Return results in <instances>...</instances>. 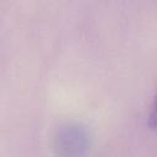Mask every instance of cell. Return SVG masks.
Instances as JSON below:
<instances>
[{"label": "cell", "instance_id": "obj_2", "mask_svg": "<svg viewBox=\"0 0 157 157\" xmlns=\"http://www.w3.org/2000/svg\"><path fill=\"white\" fill-rule=\"evenodd\" d=\"M148 126L151 129H157V92L153 97L152 104H151V109H150V114H148Z\"/></svg>", "mask_w": 157, "mask_h": 157}, {"label": "cell", "instance_id": "obj_1", "mask_svg": "<svg viewBox=\"0 0 157 157\" xmlns=\"http://www.w3.org/2000/svg\"><path fill=\"white\" fill-rule=\"evenodd\" d=\"M90 148V132L80 123L61 125L54 136V150L59 157H82Z\"/></svg>", "mask_w": 157, "mask_h": 157}]
</instances>
